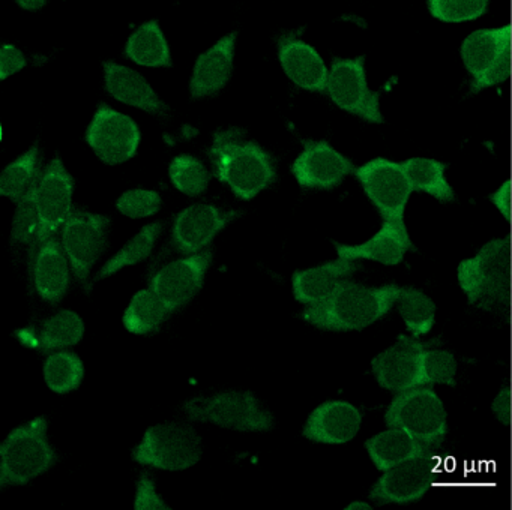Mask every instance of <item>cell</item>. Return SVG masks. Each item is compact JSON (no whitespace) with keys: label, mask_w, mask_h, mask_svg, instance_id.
Wrapping results in <instances>:
<instances>
[{"label":"cell","mask_w":512,"mask_h":510,"mask_svg":"<svg viewBox=\"0 0 512 510\" xmlns=\"http://www.w3.org/2000/svg\"><path fill=\"white\" fill-rule=\"evenodd\" d=\"M346 510H371L373 507L367 503V501H353V503L347 504V507H344Z\"/></svg>","instance_id":"45"},{"label":"cell","mask_w":512,"mask_h":510,"mask_svg":"<svg viewBox=\"0 0 512 510\" xmlns=\"http://www.w3.org/2000/svg\"><path fill=\"white\" fill-rule=\"evenodd\" d=\"M491 411L502 425H512V387L505 386L491 402Z\"/></svg>","instance_id":"43"},{"label":"cell","mask_w":512,"mask_h":510,"mask_svg":"<svg viewBox=\"0 0 512 510\" xmlns=\"http://www.w3.org/2000/svg\"><path fill=\"white\" fill-rule=\"evenodd\" d=\"M136 510H167L172 509L166 501L158 495L155 489L154 480L149 474H142L137 483L136 501H134Z\"/></svg>","instance_id":"40"},{"label":"cell","mask_w":512,"mask_h":510,"mask_svg":"<svg viewBox=\"0 0 512 510\" xmlns=\"http://www.w3.org/2000/svg\"><path fill=\"white\" fill-rule=\"evenodd\" d=\"M238 33L232 32L224 36L214 47L197 59L191 78V96L194 99L203 96H212L220 92L233 71V57H235V42Z\"/></svg>","instance_id":"23"},{"label":"cell","mask_w":512,"mask_h":510,"mask_svg":"<svg viewBox=\"0 0 512 510\" xmlns=\"http://www.w3.org/2000/svg\"><path fill=\"white\" fill-rule=\"evenodd\" d=\"M490 203L499 210L500 215L508 224L512 225V182L505 180L496 191L488 195Z\"/></svg>","instance_id":"42"},{"label":"cell","mask_w":512,"mask_h":510,"mask_svg":"<svg viewBox=\"0 0 512 510\" xmlns=\"http://www.w3.org/2000/svg\"><path fill=\"white\" fill-rule=\"evenodd\" d=\"M395 305L413 338L419 339L431 332L436 321V305L424 291L401 287Z\"/></svg>","instance_id":"30"},{"label":"cell","mask_w":512,"mask_h":510,"mask_svg":"<svg viewBox=\"0 0 512 510\" xmlns=\"http://www.w3.org/2000/svg\"><path fill=\"white\" fill-rule=\"evenodd\" d=\"M161 204L163 201L158 192L131 189L119 198L118 209L130 218H146L155 215L161 209Z\"/></svg>","instance_id":"39"},{"label":"cell","mask_w":512,"mask_h":510,"mask_svg":"<svg viewBox=\"0 0 512 510\" xmlns=\"http://www.w3.org/2000/svg\"><path fill=\"white\" fill-rule=\"evenodd\" d=\"M461 59L472 75V93L508 80L512 69V23L470 33L461 44Z\"/></svg>","instance_id":"7"},{"label":"cell","mask_w":512,"mask_h":510,"mask_svg":"<svg viewBox=\"0 0 512 510\" xmlns=\"http://www.w3.org/2000/svg\"><path fill=\"white\" fill-rule=\"evenodd\" d=\"M40 174L38 147L34 146L5 168L0 176V195L20 203Z\"/></svg>","instance_id":"34"},{"label":"cell","mask_w":512,"mask_h":510,"mask_svg":"<svg viewBox=\"0 0 512 510\" xmlns=\"http://www.w3.org/2000/svg\"><path fill=\"white\" fill-rule=\"evenodd\" d=\"M365 449L379 471L391 470L410 459L434 455L433 449L398 428H388L368 438Z\"/></svg>","instance_id":"26"},{"label":"cell","mask_w":512,"mask_h":510,"mask_svg":"<svg viewBox=\"0 0 512 510\" xmlns=\"http://www.w3.org/2000/svg\"><path fill=\"white\" fill-rule=\"evenodd\" d=\"M362 414L347 401H326L316 408L305 423L308 440L323 444H344L358 435Z\"/></svg>","instance_id":"20"},{"label":"cell","mask_w":512,"mask_h":510,"mask_svg":"<svg viewBox=\"0 0 512 510\" xmlns=\"http://www.w3.org/2000/svg\"><path fill=\"white\" fill-rule=\"evenodd\" d=\"M361 264L358 261L338 258L329 263L320 264L307 270H298L293 275V293L296 300L305 305L322 302L334 293L335 287L343 279H349L358 272Z\"/></svg>","instance_id":"24"},{"label":"cell","mask_w":512,"mask_h":510,"mask_svg":"<svg viewBox=\"0 0 512 510\" xmlns=\"http://www.w3.org/2000/svg\"><path fill=\"white\" fill-rule=\"evenodd\" d=\"M170 314L163 300L152 290H142L133 297L124 315V324L131 333L154 332Z\"/></svg>","instance_id":"33"},{"label":"cell","mask_w":512,"mask_h":510,"mask_svg":"<svg viewBox=\"0 0 512 510\" xmlns=\"http://www.w3.org/2000/svg\"><path fill=\"white\" fill-rule=\"evenodd\" d=\"M212 263V252L202 251L164 266L151 279V290L170 312L187 305L203 287Z\"/></svg>","instance_id":"16"},{"label":"cell","mask_w":512,"mask_h":510,"mask_svg":"<svg viewBox=\"0 0 512 510\" xmlns=\"http://www.w3.org/2000/svg\"><path fill=\"white\" fill-rule=\"evenodd\" d=\"M458 285L469 305L512 321V233L485 243L458 264Z\"/></svg>","instance_id":"1"},{"label":"cell","mask_w":512,"mask_h":510,"mask_svg":"<svg viewBox=\"0 0 512 510\" xmlns=\"http://www.w3.org/2000/svg\"><path fill=\"white\" fill-rule=\"evenodd\" d=\"M328 93L341 110L370 123H385L380 111V93L368 87L365 56L355 59L335 57L329 71Z\"/></svg>","instance_id":"10"},{"label":"cell","mask_w":512,"mask_h":510,"mask_svg":"<svg viewBox=\"0 0 512 510\" xmlns=\"http://www.w3.org/2000/svg\"><path fill=\"white\" fill-rule=\"evenodd\" d=\"M169 174L176 189L191 197L205 192L211 179L203 162L190 155L176 156L170 164Z\"/></svg>","instance_id":"36"},{"label":"cell","mask_w":512,"mask_h":510,"mask_svg":"<svg viewBox=\"0 0 512 510\" xmlns=\"http://www.w3.org/2000/svg\"><path fill=\"white\" fill-rule=\"evenodd\" d=\"M40 176L35 180L28 194L20 200L14 216L13 230H11V242L16 245L29 246V269H34L35 255L38 249V234H40V213H38V185Z\"/></svg>","instance_id":"31"},{"label":"cell","mask_w":512,"mask_h":510,"mask_svg":"<svg viewBox=\"0 0 512 510\" xmlns=\"http://www.w3.org/2000/svg\"><path fill=\"white\" fill-rule=\"evenodd\" d=\"M208 153L215 176L242 200L256 197L277 177L271 155L254 141L245 140L241 129L217 132Z\"/></svg>","instance_id":"3"},{"label":"cell","mask_w":512,"mask_h":510,"mask_svg":"<svg viewBox=\"0 0 512 510\" xmlns=\"http://www.w3.org/2000/svg\"><path fill=\"white\" fill-rule=\"evenodd\" d=\"M422 365H424L425 383L427 386L433 384H445L454 387L457 384V360L454 354L445 350H424L422 354Z\"/></svg>","instance_id":"38"},{"label":"cell","mask_w":512,"mask_h":510,"mask_svg":"<svg viewBox=\"0 0 512 510\" xmlns=\"http://www.w3.org/2000/svg\"><path fill=\"white\" fill-rule=\"evenodd\" d=\"M163 227V222H154V224L143 227L130 242L125 243L124 248H122L118 254L113 255V257L101 267L95 279L101 281V279L115 275L116 272L124 269V267L134 266V264L146 260V258L152 254V251H154L155 243H157V239L160 237Z\"/></svg>","instance_id":"32"},{"label":"cell","mask_w":512,"mask_h":510,"mask_svg":"<svg viewBox=\"0 0 512 510\" xmlns=\"http://www.w3.org/2000/svg\"><path fill=\"white\" fill-rule=\"evenodd\" d=\"M83 377H85V368L77 354L71 351H58L47 357L44 378L53 392H71L80 386Z\"/></svg>","instance_id":"35"},{"label":"cell","mask_w":512,"mask_h":510,"mask_svg":"<svg viewBox=\"0 0 512 510\" xmlns=\"http://www.w3.org/2000/svg\"><path fill=\"white\" fill-rule=\"evenodd\" d=\"M106 89L113 98L151 114H166L169 107L158 98L151 84L127 66L115 62L104 63Z\"/></svg>","instance_id":"25"},{"label":"cell","mask_w":512,"mask_h":510,"mask_svg":"<svg viewBox=\"0 0 512 510\" xmlns=\"http://www.w3.org/2000/svg\"><path fill=\"white\" fill-rule=\"evenodd\" d=\"M58 461L47 437V420L37 417L14 429L0 446V486L26 485Z\"/></svg>","instance_id":"4"},{"label":"cell","mask_w":512,"mask_h":510,"mask_svg":"<svg viewBox=\"0 0 512 510\" xmlns=\"http://www.w3.org/2000/svg\"><path fill=\"white\" fill-rule=\"evenodd\" d=\"M125 54L128 59L142 66H172L169 44L158 21L142 24L128 39Z\"/></svg>","instance_id":"28"},{"label":"cell","mask_w":512,"mask_h":510,"mask_svg":"<svg viewBox=\"0 0 512 510\" xmlns=\"http://www.w3.org/2000/svg\"><path fill=\"white\" fill-rule=\"evenodd\" d=\"M202 456V440L196 429L184 423L152 426L133 450L134 461L148 467L181 471L193 467Z\"/></svg>","instance_id":"8"},{"label":"cell","mask_w":512,"mask_h":510,"mask_svg":"<svg viewBox=\"0 0 512 510\" xmlns=\"http://www.w3.org/2000/svg\"><path fill=\"white\" fill-rule=\"evenodd\" d=\"M26 66V57L14 45H4L0 51V78L7 80L10 75L22 71Z\"/></svg>","instance_id":"41"},{"label":"cell","mask_w":512,"mask_h":510,"mask_svg":"<svg viewBox=\"0 0 512 510\" xmlns=\"http://www.w3.org/2000/svg\"><path fill=\"white\" fill-rule=\"evenodd\" d=\"M17 3L23 9H28V11H38V9L44 8L47 2H44V0H26V2H23V0H20Z\"/></svg>","instance_id":"44"},{"label":"cell","mask_w":512,"mask_h":510,"mask_svg":"<svg viewBox=\"0 0 512 510\" xmlns=\"http://www.w3.org/2000/svg\"><path fill=\"white\" fill-rule=\"evenodd\" d=\"M278 56L296 86L311 92H328L329 71L316 48L289 33L278 41Z\"/></svg>","instance_id":"21"},{"label":"cell","mask_w":512,"mask_h":510,"mask_svg":"<svg viewBox=\"0 0 512 510\" xmlns=\"http://www.w3.org/2000/svg\"><path fill=\"white\" fill-rule=\"evenodd\" d=\"M388 428L412 435L430 449H439L448 434L446 410L431 386H419L397 393L385 413Z\"/></svg>","instance_id":"5"},{"label":"cell","mask_w":512,"mask_h":510,"mask_svg":"<svg viewBox=\"0 0 512 510\" xmlns=\"http://www.w3.org/2000/svg\"><path fill=\"white\" fill-rule=\"evenodd\" d=\"M109 227L110 219L106 216L74 209L62 228V246L74 275L83 284L106 251Z\"/></svg>","instance_id":"11"},{"label":"cell","mask_w":512,"mask_h":510,"mask_svg":"<svg viewBox=\"0 0 512 510\" xmlns=\"http://www.w3.org/2000/svg\"><path fill=\"white\" fill-rule=\"evenodd\" d=\"M70 260L56 237L41 243L35 255L32 279L38 294L47 302H61L70 287Z\"/></svg>","instance_id":"22"},{"label":"cell","mask_w":512,"mask_h":510,"mask_svg":"<svg viewBox=\"0 0 512 510\" xmlns=\"http://www.w3.org/2000/svg\"><path fill=\"white\" fill-rule=\"evenodd\" d=\"M413 191L431 195L440 203H452L455 192L446 180V164L430 158H410L401 162Z\"/></svg>","instance_id":"29"},{"label":"cell","mask_w":512,"mask_h":510,"mask_svg":"<svg viewBox=\"0 0 512 510\" xmlns=\"http://www.w3.org/2000/svg\"><path fill=\"white\" fill-rule=\"evenodd\" d=\"M299 185L311 189H332L341 185L356 167L328 141H304V152L292 165Z\"/></svg>","instance_id":"17"},{"label":"cell","mask_w":512,"mask_h":510,"mask_svg":"<svg viewBox=\"0 0 512 510\" xmlns=\"http://www.w3.org/2000/svg\"><path fill=\"white\" fill-rule=\"evenodd\" d=\"M437 479L436 456L410 459L383 471L371 486L370 498L376 504H410L421 500Z\"/></svg>","instance_id":"14"},{"label":"cell","mask_w":512,"mask_h":510,"mask_svg":"<svg viewBox=\"0 0 512 510\" xmlns=\"http://www.w3.org/2000/svg\"><path fill=\"white\" fill-rule=\"evenodd\" d=\"M74 180L59 158L53 159L41 174L38 185L40 234L38 246L56 236L73 213Z\"/></svg>","instance_id":"15"},{"label":"cell","mask_w":512,"mask_h":510,"mask_svg":"<svg viewBox=\"0 0 512 510\" xmlns=\"http://www.w3.org/2000/svg\"><path fill=\"white\" fill-rule=\"evenodd\" d=\"M86 140L101 161L116 165L136 155L140 131L131 117L101 104L86 131Z\"/></svg>","instance_id":"12"},{"label":"cell","mask_w":512,"mask_h":510,"mask_svg":"<svg viewBox=\"0 0 512 510\" xmlns=\"http://www.w3.org/2000/svg\"><path fill=\"white\" fill-rule=\"evenodd\" d=\"M338 258L346 260H371L385 266H397L406 257L407 252L415 249L404 219L401 221H383L380 230L367 242L359 245H343L334 242Z\"/></svg>","instance_id":"19"},{"label":"cell","mask_w":512,"mask_h":510,"mask_svg":"<svg viewBox=\"0 0 512 510\" xmlns=\"http://www.w3.org/2000/svg\"><path fill=\"white\" fill-rule=\"evenodd\" d=\"M184 411L191 422H208L221 428L242 432H263L274 428V416L251 392L215 393L185 402Z\"/></svg>","instance_id":"6"},{"label":"cell","mask_w":512,"mask_h":510,"mask_svg":"<svg viewBox=\"0 0 512 510\" xmlns=\"http://www.w3.org/2000/svg\"><path fill=\"white\" fill-rule=\"evenodd\" d=\"M400 290L397 284L367 287L343 279L331 296L322 302L308 305L302 312V318L317 329L332 332L364 330L389 314L397 302Z\"/></svg>","instance_id":"2"},{"label":"cell","mask_w":512,"mask_h":510,"mask_svg":"<svg viewBox=\"0 0 512 510\" xmlns=\"http://www.w3.org/2000/svg\"><path fill=\"white\" fill-rule=\"evenodd\" d=\"M428 11L437 20L445 23H463L485 15L487 0H430Z\"/></svg>","instance_id":"37"},{"label":"cell","mask_w":512,"mask_h":510,"mask_svg":"<svg viewBox=\"0 0 512 510\" xmlns=\"http://www.w3.org/2000/svg\"><path fill=\"white\" fill-rule=\"evenodd\" d=\"M355 176L383 221L404 219V209L413 188L400 162L374 158L356 168Z\"/></svg>","instance_id":"9"},{"label":"cell","mask_w":512,"mask_h":510,"mask_svg":"<svg viewBox=\"0 0 512 510\" xmlns=\"http://www.w3.org/2000/svg\"><path fill=\"white\" fill-rule=\"evenodd\" d=\"M424 350L418 338L398 336L394 345L371 360V369L379 386L395 395L415 387L427 386L422 365Z\"/></svg>","instance_id":"13"},{"label":"cell","mask_w":512,"mask_h":510,"mask_svg":"<svg viewBox=\"0 0 512 510\" xmlns=\"http://www.w3.org/2000/svg\"><path fill=\"white\" fill-rule=\"evenodd\" d=\"M241 215L211 204H194L179 213L172 230V246L184 255L202 252L227 224Z\"/></svg>","instance_id":"18"},{"label":"cell","mask_w":512,"mask_h":510,"mask_svg":"<svg viewBox=\"0 0 512 510\" xmlns=\"http://www.w3.org/2000/svg\"><path fill=\"white\" fill-rule=\"evenodd\" d=\"M22 341L40 350V353L62 350L79 344L85 335V323L80 315L73 311H61L43 321L37 332L23 330Z\"/></svg>","instance_id":"27"}]
</instances>
